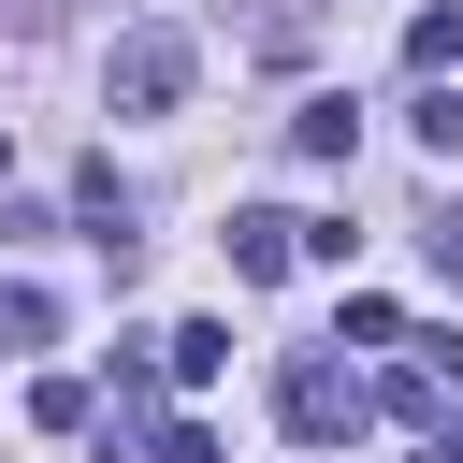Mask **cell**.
Returning a JSON list of instances; mask_svg holds the SVG:
<instances>
[{
    "instance_id": "1",
    "label": "cell",
    "mask_w": 463,
    "mask_h": 463,
    "mask_svg": "<svg viewBox=\"0 0 463 463\" xmlns=\"http://www.w3.org/2000/svg\"><path fill=\"white\" fill-rule=\"evenodd\" d=\"M188 72H203V43H188V29H116L101 101H116V116H174V101H188Z\"/></svg>"
},
{
    "instance_id": "2",
    "label": "cell",
    "mask_w": 463,
    "mask_h": 463,
    "mask_svg": "<svg viewBox=\"0 0 463 463\" xmlns=\"http://www.w3.org/2000/svg\"><path fill=\"white\" fill-rule=\"evenodd\" d=\"M275 405H289V434H304V449H347V434L376 420V391H362L347 362H318V347H304V362L275 376Z\"/></svg>"
},
{
    "instance_id": "3",
    "label": "cell",
    "mask_w": 463,
    "mask_h": 463,
    "mask_svg": "<svg viewBox=\"0 0 463 463\" xmlns=\"http://www.w3.org/2000/svg\"><path fill=\"white\" fill-rule=\"evenodd\" d=\"M217 14H232V43H246V58H275V72H289V58H318V29H333V0H217Z\"/></svg>"
},
{
    "instance_id": "4",
    "label": "cell",
    "mask_w": 463,
    "mask_h": 463,
    "mask_svg": "<svg viewBox=\"0 0 463 463\" xmlns=\"http://www.w3.org/2000/svg\"><path fill=\"white\" fill-rule=\"evenodd\" d=\"M72 232L130 275V188H116V159H87V174H72Z\"/></svg>"
},
{
    "instance_id": "5",
    "label": "cell",
    "mask_w": 463,
    "mask_h": 463,
    "mask_svg": "<svg viewBox=\"0 0 463 463\" xmlns=\"http://www.w3.org/2000/svg\"><path fill=\"white\" fill-rule=\"evenodd\" d=\"M217 246H232V275L260 289V275H289V260H304V217H275V203H246V217L217 232Z\"/></svg>"
},
{
    "instance_id": "6",
    "label": "cell",
    "mask_w": 463,
    "mask_h": 463,
    "mask_svg": "<svg viewBox=\"0 0 463 463\" xmlns=\"http://www.w3.org/2000/svg\"><path fill=\"white\" fill-rule=\"evenodd\" d=\"M347 145H362V101H304L289 116V159H347Z\"/></svg>"
},
{
    "instance_id": "7",
    "label": "cell",
    "mask_w": 463,
    "mask_h": 463,
    "mask_svg": "<svg viewBox=\"0 0 463 463\" xmlns=\"http://www.w3.org/2000/svg\"><path fill=\"white\" fill-rule=\"evenodd\" d=\"M159 362H174V376H188V391H203V376H217V362H232V333H217V318H174V333H159Z\"/></svg>"
},
{
    "instance_id": "8",
    "label": "cell",
    "mask_w": 463,
    "mask_h": 463,
    "mask_svg": "<svg viewBox=\"0 0 463 463\" xmlns=\"http://www.w3.org/2000/svg\"><path fill=\"white\" fill-rule=\"evenodd\" d=\"M376 405H391V420H405V434H449V376H420V362H405V376H391V391H376Z\"/></svg>"
},
{
    "instance_id": "9",
    "label": "cell",
    "mask_w": 463,
    "mask_h": 463,
    "mask_svg": "<svg viewBox=\"0 0 463 463\" xmlns=\"http://www.w3.org/2000/svg\"><path fill=\"white\" fill-rule=\"evenodd\" d=\"M449 58H463V0H434V14H420V29H405V72H420V87H434V72H449Z\"/></svg>"
},
{
    "instance_id": "10",
    "label": "cell",
    "mask_w": 463,
    "mask_h": 463,
    "mask_svg": "<svg viewBox=\"0 0 463 463\" xmlns=\"http://www.w3.org/2000/svg\"><path fill=\"white\" fill-rule=\"evenodd\" d=\"M405 130H420L434 159H463V87H420V101H405Z\"/></svg>"
},
{
    "instance_id": "11",
    "label": "cell",
    "mask_w": 463,
    "mask_h": 463,
    "mask_svg": "<svg viewBox=\"0 0 463 463\" xmlns=\"http://www.w3.org/2000/svg\"><path fill=\"white\" fill-rule=\"evenodd\" d=\"M43 333H58V304H43L29 275H14V289H0V347H43Z\"/></svg>"
},
{
    "instance_id": "12",
    "label": "cell",
    "mask_w": 463,
    "mask_h": 463,
    "mask_svg": "<svg viewBox=\"0 0 463 463\" xmlns=\"http://www.w3.org/2000/svg\"><path fill=\"white\" fill-rule=\"evenodd\" d=\"M420 246H434V275L463 289V203H434V217H420Z\"/></svg>"
},
{
    "instance_id": "13",
    "label": "cell",
    "mask_w": 463,
    "mask_h": 463,
    "mask_svg": "<svg viewBox=\"0 0 463 463\" xmlns=\"http://www.w3.org/2000/svg\"><path fill=\"white\" fill-rule=\"evenodd\" d=\"M145 463H217V434H203V420H174V434H159Z\"/></svg>"
},
{
    "instance_id": "14",
    "label": "cell",
    "mask_w": 463,
    "mask_h": 463,
    "mask_svg": "<svg viewBox=\"0 0 463 463\" xmlns=\"http://www.w3.org/2000/svg\"><path fill=\"white\" fill-rule=\"evenodd\" d=\"M0 29H58V0H0Z\"/></svg>"
},
{
    "instance_id": "15",
    "label": "cell",
    "mask_w": 463,
    "mask_h": 463,
    "mask_svg": "<svg viewBox=\"0 0 463 463\" xmlns=\"http://www.w3.org/2000/svg\"><path fill=\"white\" fill-rule=\"evenodd\" d=\"M420 463H463V420H449V434H420Z\"/></svg>"
},
{
    "instance_id": "16",
    "label": "cell",
    "mask_w": 463,
    "mask_h": 463,
    "mask_svg": "<svg viewBox=\"0 0 463 463\" xmlns=\"http://www.w3.org/2000/svg\"><path fill=\"white\" fill-rule=\"evenodd\" d=\"M0 159H14V145H0Z\"/></svg>"
}]
</instances>
